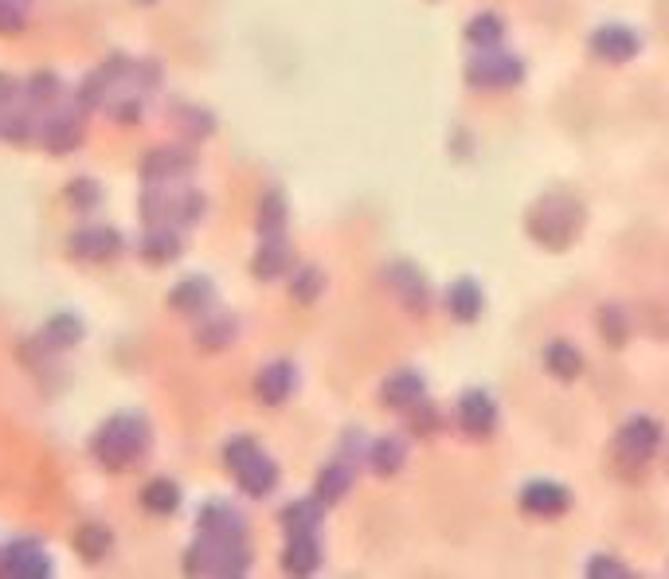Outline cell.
<instances>
[{"label": "cell", "mask_w": 669, "mask_h": 579, "mask_svg": "<svg viewBox=\"0 0 669 579\" xmlns=\"http://www.w3.org/2000/svg\"><path fill=\"white\" fill-rule=\"evenodd\" d=\"M282 529L286 536L294 533H317L321 529V521H325V505L317 501V497H298V501H290L286 509H282Z\"/></svg>", "instance_id": "484cf974"}, {"label": "cell", "mask_w": 669, "mask_h": 579, "mask_svg": "<svg viewBox=\"0 0 669 579\" xmlns=\"http://www.w3.org/2000/svg\"><path fill=\"white\" fill-rule=\"evenodd\" d=\"M196 525L212 540H247V521L231 501H204Z\"/></svg>", "instance_id": "4fadbf2b"}, {"label": "cell", "mask_w": 669, "mask_h": 579, "mask_svg": "<svg viewBox=\"0 0 669 579\" xmlns=\"http://www.w3.org/2000/svg\"><path fill=\"white\" fill-rule=\"evenodd\" d=\"M180 501H184V493H180L173 478H153V482L141 486V509L153 513V517H173L180 509Z\"/></svg>", "instance_id": "4316f807"}, {"label": "cell", "mask_w": 669, "mask_h": 579, "mask_svg": "<svg viewBox=\"0 0 669 579\" xmlns=\"http://www.w3.org/2000/svg\"><path fill=\"white\" fill-rule=\"evenodd\" d=\"M466 83L474 90H513L525 83V59L513 51L478 47V55L466 63Z\"/></svg>", "instance_id": "3957f363"}, {"label": "cell", "mask_w": 669, "mask_h": 579, "mask_svg": "<svg viewBox=\"0 0 669 579\" xmlns=\"http://www.w3.org/2000/svg\"><path fill=\"white\" fill-rule=\"evenodd\" d=\"M137 251H141V259H145L149 267H165V263L180 259L184 239H180V231L173 227V223H153V227L141 235Z\"/></svg>", "instance_id": "2e32d148"}, {"label": "cell", "mask_w": 669, "mask_h": 579, "mask_svg": "<svg viewBox=\"0 0 669 579\" xmlns=\"http://www.w3.org/2000/svg\"><path fill=\"white\" fill-rule=\"evenodd\" d=\"M110 83H106V75L102 71H94V75H87L83 83H79V94H75V110L83 114V110H98L102 102H106V94H110Z\"/></svg>", "instance_id": "60d3db41"}, {"label": "cell", "mask_w": 669, "mask_h": 579, "mask_svg": "<svg viewBox=\"0 0 669 579\" xmlns=\"http://www.w3.org/2000/svg\"><path fill=\"white\" fill-rule=\"evenodd\" d=\"M427 396V376L415 372V368H403V372H392L384 384H380V403L384 407H396V411H407Z\"/></svg>", "instance_id": "e0dca14e"}, {"label": "cell", "mask_w": 669, "mask_h": 579, "mask_svg": "<svg viewBox=\"0 0 669 579\" xmlns=\"http://www.w3.org/2000/svg\"><path fill=\"white\" fill-rule=\"evenodd\" d=\"M20 94H24V87H20L12 75H4V71H0V114H4V110H12Z\"/></svg>", "instance_id": "bcb514c9"}, {"label": "cell", "mask_w": 669, "mask_h": 579, "mask_svg": "<svg viewBox=\"0 0 669 579\" xmlns=\"http://www.w3.org/2000/svg\"><path fill=\"white\" fill-rule=\"evenodd\" d=\"M286 220H290V204H286V192L282 188H267L263 200H259V216H255V227L259 235H286Z\"/></svg>", "instance_id": "f546056e"}, {"label": "cell", "mask_w": 669, "mask_h": 579, "mask_svg": "<svg viewBox=\"0 0 669 579\" xmlns=\"http://www.w3.org/2000/svg\"><path fill=\"white\" fill-rule=\"evenodd\" d=\"M126 247L122 231L110 227V223H90V227H79L71 239H67V255L79 259V263H110L118 259Z\"/></svg>", "instance_id": "8992f818"}, {"label": "cell", "mask_w": 669, "mask_h": 579, "mask_svg": "<svg viewBox=\"0 0 669 579\" xmlns=\"http://www.w3.org/2000/svg\"><path fill=\"white\" fill-rule=\"evenodd\" d=\"M662 446V423L654 415H630L619 435H615V454L626 466H646Z\"/></svg>", "instance_id": "277c9868"}, {"label": "cell", "mask_w": 669, "mask_h": 579, "mask_svg": "<svg viewBox=\"0 0 669 579\" xmlns=\"http://www.w3.org/2000/svg\"><path fill=\"white\" fill-rule=\"evenodd\" d=\"M321 294H325V270L310 267V263L290 270V298H294L298 306H313Z\"/></svg>", "instance_id": "d6a6232c"}, {"label": "cell", "mask_w": 669, "mask_h": 579, "mask_svg": "<svg viewBox=\"0 0 669 579\" xmlns=\"http://www.w3.org/2000/svg\"><path fill=\"white\" fill-rule=\"evenodd\" d=\"M204 212H208V196L200 188H180L173 196V227H192L204 220Z\"/></svg>", "instance_id": "d590c367"}, {"label": "cell", "mask_w": 669, "mask_h": 579, "mask_svg": "<svg viewBox=\"0 0 669 579\" xmlns=\"http://www.w3.org/2000/svg\"><path fill=\"white\" fill-rule=\"evenodd\" d=\"M24 98H28V106L47 110L51 102L63 98V79H59L55 71H36V75H28V83H24Z\"/></svg>", "instance_id": "e575fe53"}, {"label": "cell", "mask_w": 669, "mask_h": 579, "mask_svg": "<svg viewBox=\"0 0 669 579\" xmlns=\"http://www.w3.org/2000/svg\"><path fill=\"white\" fill-rule=\"evenodd\" d=\"M407 427H411V435H423V439H427V435H435V431L443 427V415L435 411V403L423 396L415 407H407Z\"/></svg>", "instance_id": "ab89813d"}, {"label": "cell", "mask_w": 669, "mask_h": 579, "mask_svg": "<svg viewBox=\"0 0 669 579\" xmlns=\"http://www.w3.org/2000/svg\"><path fill=\"white\" fill-rule=\"evenodd\" d=\"M63 200L75 208V212H98L102 208V200H106V192H102V184L90 177H75L67 188H63Z\"/></svg>", "instance_id": "8d00e7d4"}, {"label": "cell", "mask_w": 669, "mask_h": 579, "mask_svg": "<svg viewBox=\"0 0 669 579\" xmlns=\"http://www.w3.org/2000/svg\"><path fill=\"white\" fill-rule=\"evenodd\" d=\"M24 4L20 0H0V36H16L24 32Z\"/></svg>", "instance_id": "7bdbcfd3"}, {"label": "cell", "mask_w": 669, "mask_h": 579, "mask_svg": "<svg viewBox=\"0 0 669 579\" xmlns=\"http://www.w3.org/2000/svg\"><path fill=\"white\" fill-rule=\"evenodd\" d=\"M137 173L145 184H173V180H184L196 173V149L188 145H157L141 157Z\"/></svg>", "instance_id": "5b68a950"}, {"label": "cell", "mask_w": 669, "mask_h": 579, "mask_svg": "<svg viewBox=\"0 0 669 579\" xmlns=\"http://www.w3.org/2000/svg\"><path fill=\"white\" fill-rule=\"evenodd\" d=\"M235 337H239V317H235V313L216 310L200 329H196V345H200L204 353H220V349H227Z\"/></svg>", "instance_id": "83f0119b"}, {"label": "cell", "mask_w": 669, "mask_h": 579, "mask_svg": "<svg viewBox=\"0 0 669 579\" xmlns=\"http://www.w3.org/2000/svg\"><path fill=\"white\" fill-rule=\"evenodd\" d=\"M40 141L47 145V153H55V157L75 153L83 145V118H79V110H51V114H44Z\"/></svg>", "instance_id": "8fae6325"}, {"label": "cell", "mask_w": 669, "mask_h": 579, "mask_svg": "<svg viewBox=\"0 0 669 579\" xmlns=\"http://www.w3.org/2000/svg\"><path fill=\"white\" fill-rule=\"evenodd\" d=\"M75 552H79L87 564H102V560L114 552V533H110V525H102V521L79 525V533H75Z\"/></svg>", "instance_id": "f1b7e54d"}, {"label": "cell", "mask_w": 669, "mask_h": 579, "mask_svg": "<svg viewBox=\"0 0 669 579\" xmlns=\"http://www.w3.org/2000/svg\"><path fill=\"white\" fill-rule=\"evenodd\" d=\"M259 450H263V446L255 443L251 435H235V439H227V443H223V466L235 474V470H239V466H247Z\"/></svg>", "instance_id": "b9f144b4"}, {"label": "cell", "mask_w": 669, "mask_h": 579, "mask_svg": "<svg viewBox=\"0 0 669 579\" xmlns=\"http://www.w3.org/2000/svg\"><path fill=\"white\" fill-rule=\"evenodd\" d=\"M349 490H353V462H349V458H333V462H325L321 474H317V482H313V497L329 509V505L345 501V493Z\"/></svg>", "instance_id": "44dd1931"}, {"label": "cell", "mask_w": 669, "mask_h": 579, "mask_svg": "<svg viewBox=\"0 0 669 579\" xmlns=\"http://www.w3.org/2000/svg\"><path fill=\"white\" fill-rule=\"evenodd\" d=\"M521 509L533 517H564L572 509V490L552 478H536L521 490Z\"/></svg>", "instance_id": "30bf717a"}, {"label": "cell", "mask_w": 669, "mask_h": 579, "mask_svg": "<svg viewBox=\"0 0 669 579\" xmlns=\"http://www.w3.org/2000/svg\"><path fill=\"white\" fill-rule=\"evenodd\" d=\"M595 325H599V337L611 345V349H623L626 337H630V317H626L623 306H599V313H595Z\"/></svg>", "instance_id": "836d02e7"}, {"label": "cell", "mask_w": 669, "mask_h": 579, "mask_svg": "<svg viewBox=\"0 0 669 579\" xmlns=\"http://www.w3.org/2000/svg\"><path fill=\"white\" fill-rule=\"evenodd\" d=\"M642 51V36L626 24H603L591 32V55L603 63H630Z\"/></svg>", "instance_id": "9c48e42d"}, {"label": "cell", "mask_w": 669, "mask_h": 579, "mask_svg": "<svg viewBox=\"0 0 669 579\" xmlns=\"http://www.w3.org/2000/svg\"><path fill=\"white\" fill-rule=\"evenodd\" d=\"M169 306L184 317H200V313L216 310V286L208 274H188L169 290Z\"/></svg>", "instance_id": "7c38bea8"}, {"label": "cell", "mask_w": 669, "mask_h": 579, "mask_svg": "<svg viewBox=\"0 0 669 579\" xmlns=\"http://www.w3.org/2000/svg\"><path fill=\"white\" fill-rule=\"evenodd\" d=\"M290 270H294V251H290L286 235H267V239L259 243L255 259H251V274H255L259 282H278V278H286Z\"/></svg>", "instance_id": "9a60e30c"}, {"label": "cell", "mask_w": 669, "mask_h": 579, "mask_svg": "<svg viewBox=\"0 0 669 579\" xmlns=\"http://www.w3.org/2000/svg\"><path fill=\"white\" fill-rule=\"evenodd\" d=\"M298 388V368L290 360H270L267 368L255 376V400L267 407H282Z\"/></svg>", "instance_id": "5bb4252c"}, {"label": "cell", "mask_w": 669, "mask_h": 579, "mask_svg": "<svg viewBox=\"0 0 669 579\" xmlns=\"http://www.w3.org/2000/svg\"><path fill=\"white\" fill-rule=\"evenodd\" d=\"M583 223H587V212H583L580 196L556 188V192H544L533 208H529L525 231H529V239H533L536 247H544V251H564V247L576 243Z\"/></svg>", "instance_id": "7a4b0ae2"}, {"label": "cell", "mask_w": 669, "mask_h": 579, "mask_svg": "<svg viewBox=\"0 0 669 579\" xmlns=\"http://www.w3.org/2000/svg\"><path fill=\"white\" fill-rule=\"evenodd\" d=\"M505 36V20L497 12H478L470 24H466V40L474 47H497Z\"/></svg>", "instance_id": "74e56055"}, {"label": "cell", "mask_w": 669, "mask_h": 579, "mask_svg": "<svg viewBox=\"0 0 669 579\" xmlns=\"http://www.w3.org/2000/svg\"><path fill=\"white\" fill-rule=\"evenodd\" d=\"M388 282L400 290L403 306H407L411 313L427 310V298H431V290H427V278H423V270H415L411 263H396V267L388 270Z\"/></svg>", "instance_id": "7402d4cb"}, {"label": "cell", "mask_w": 669, "mask_h": 579, "mask_svg": "<svg viewBox=\"0 0 669 579\" xmlns=\"http://www.w3.org/2000/svg\"><path fill=\"white\" fill-rule=\"evenodd\" d=\"M173 114H177V126L188 137H212L216 134V114H212V110H200V106L177 102V106H173Z\"/></svg>", "instance_id": "f35d334b"}, {"label": "cell", "mask_w": 669, "mask_h": 579, "mask_svg": "<svg viewBox=\"0 0 669 579\" xmlns=\"http://www.w3.org/2000/svg\"><path fill=\"white\" fill-rule=\"evenodd\" d=\"M137 4H157V0H137Z\"/></svg>", "instance_id": "7dc6e473"}, {"label": "cell", "mask_w": 669, "mask_h": 579, "mask_svg": "<svg viewBox=\"0 0 669 579\" xmlns=\"http://www.w3.org/2000/svg\"><path fill=\"white\" fill-rule=\"evenodd\" d=\"M587 576L591 579H626L630 576V568L619 564V560H611V556H595V560L587 564Z\"/></svg>", "instance_id": "f6af8a7d"}, {"label": "cell", "mask_w": 669, "mask_h": 579, "mask_svg": "<svg viewBox=\"0 0 669 579\" xmlns=\"http://www.w3.org/2000/svg\"><path fill=\"white\" fill-rule=\"evenodd\" d=\"M278 462L270 458V454H255L247 466H239L235 470V482H239V490L247 493V497H255V501H263V497H270V493L278 490Z\"/></svg>", "instance_id": "ac0fdd59"}, {"label": "cell", "mask_w": 669, "mask_h": 579, "mask_svg": "<svg viewBox=\"0 0 669 579\" xmlns=\"http://www.w3.org/2000/svg\"><path fill=\"white\" fill-rule=\"evenodd\" d=\"M0 576L8 579H44L51 576V556L40 540H16L0 548Z\"/></svg>", "instance_id": "52a82bcc"}, {"label": "cell", "mask_w": 669, "mask_h": 579, "mask_svg": "<svg viewBox=\"0 0 669 579\" xmlns=\"http://www.w3.org/2000/svg\"><path fill=\"white\" fill-rule=\"evenodd\" d=\"M220 544L223 540H212V536H196L188 544V552L180 556V568L188 576H216V564H220Z\"/></svg>", "instance_id": "4dcf8cb0"}, {"label": "cell", "mask_w": 669, "mask_h": 579, "mask_svg": "<svg viewBox=\"0 0 669 579\" xmlns=\"http://www.w3.org/2000/svg\"><path fill=\"white\" fill-rule=\"evenodd\" d=\"M282 568L290 576H313L321 568V540L317 533H294L286 536V548H282Z\"/></svg>", "instance_id": "ffe728a7"}, {"label": "cell", "mask_w": 669, "mask_h": 579, "mask_svg": "<svg viewBox=\"0 0 669 579\" xmlns=\"http://www.w3.org/2000/svg\"><path fill=\"white\" fill-rule=\"evenodd\" d=\"M153 443V427L141 411H118L110 415L94 435H90V454L102 470H134Z\"/></svg>", "instance_id": "6da1fadb"}, {"label": "cell", "mask_w": 669, "mask_h": 579, "mask_svg": "<svg viewBox=\"0 0 669 579\" xmlns=\"http://www.w3.org/2000/svg\"><path fill=\"white\" fill-rule=\"evenodd\" d=\"M544 368H548V376H556V380H564V384H572V380H580L583 376V353L576 345H568V341H552V345H544Z\"/></svg>", "instance_id": "cb8c5ba5"}, {"label": "cell", "mask_w": 669, "mask_h": 579, "mask_svg": "<svg viewBox=\"0 0 669 579\" xmlns=\"http://www.w3.org/2000/svg\"><path fill=\"white\" fill-rule=\"evenodd\" d=\"M173 196L177 192H169V184H145V192H141V220H145V227L173 223Z\"/></svg>", "instance_id": "1f68e13d"}, {"label": "cell", "mask_w": 669, "mask_h": 579, "mask_svg": "<svg viewBox=\"0 0 669 579\" xmlns=\"http://www.w3.org/2000/svg\"><path fill=\"white\" fill-rule=\"evenodd\" d=\"M446 313H450L454 321H462V325H474V321L486 313V294H482V286H478L474 278L450 282V286H446Z\"/></svg>", "instance_id": "d6986e66"}, {"label": "cell", "mask_w": 669, "mask_h": 579, "mask_svg": "<svg viewBox=\"0 0 669 579\" xmlns=\"http://www.w3.org/2000/svg\"><path fill=\"white\" fill-rule=\"evenodd\" d=\"M497 403L486 388H470L458 396V427L470 435V439H490L497 431Z\"/></svg>", "instance_id": "ba28073f"}, {"label": "cell", "mask_w": 669, "mask_h": 579, "mask_svg": "<svg viewBox=\"0 0 669 579\" xmlns=\"http://www.w3.org/2000/svg\"><path fill=\"white\" fill-rule=\"evenodd\" d=\"M110 114H114V122H118V126H137V122H141V114H145V106H141V98H137V94H126L122 102H114V106H110Z\"/></svg>", "instance_id": "ee69618b"}, {"label": "cell", "mask_w": 669, "mask_h": 579, "mask_svg": "<svg viewBox=\"0 0 669 579\" xmlns=\"http://www.w3.org/2000/svg\"><path fill=\"white\" fill-rule=\"evenodd\" d=\"M40 337H44L55 353H63V349H75V345L87 337V329H83V317H79V313L59 310V313H51V317H47V325H44V333H40Z\"/></svg>", "instance_id": "d4e9b609"}, {"label": "cell", "mask_w": 669, "mask_h": 579, "mask_svg": "<svg viewBox=\"0 0 669 579\" xmlns=\"http://www.w3.org/2000/svg\"><path fill=\"white\" fill-rule=\"evenodd\" d=\"M364 462L372 466V474H380V478H396V474L403 470V462H407V443H403L400 435H384V439L368 443Z\"/></svg>", "instance_id": "603a6c76"}]
</instances>
